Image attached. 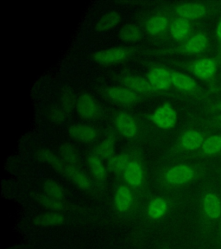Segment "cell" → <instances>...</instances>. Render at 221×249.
<instances>
[{"label": "cell", "mask_w": 221, "mask_h": 249, "mask_svg": "<svg viewBox=\"0 0 221 249\" xmlns=\"http://www.w3.org/2000/svg\"><path fill=\"white\" fill-rule=\"evenodd\" d=\"M122 82L126 88H128L137 94L151 93L153 89L148 80H145L144 78L138 75L124 74V76H122Z\"/></svg>", "instance_id": "obj_12"}, {"label": "cell", "mask_w": 221, "mask_h": 249, "mask_svg": "<svg viewBox=\"0 0 221 249\" xmlns=\"http://www.w3.org/2000/svg\"><path fill=\"white\" fill-rule=\"evenodd\" d=\"M168 210V203L165 200L161 197L155 198L152 201L148 207L147 213L149 217L156 220L163 217L166 214Z\"/></svg>", "instance_id": "obj_24"}, {"label": "cell", "mask_w": 221, "mask_h": 249, "mask_svg": "<svg viewBox=\"0 0 221 249\" xmlns=\"http://www.w3.org/2000/svg\"></svg>", "instance_id": "obj_37"}, {"label": "cell", "mask_w": 221, "mask_h": 249, "mask_svg": "<svg viewBox=\"0 0 221 249\" xmlns=\"http://www.w3.org/2000/svg\"><path fill=\"white\" fill-rule=\"evenodd\" d=\"M60 154L62 160H65L67 163L74 165L77 163L79 160L78 152L75 148L73 147L71 144H64L60 148Z\"/></svg>", "instance_id": "obj_30"}, {"label": "cell", "mask_w": 221, "mask_h": 249, "mask_svg": "<svg viewBox=\"0 0 221 249\" xmlns=\"http://www.w3.org/2000/svg\"><path fill=\"white\" fill-rule=\"evenodd\" d=\"M62 103L63 106L67 107V108H71L74 106H76V101L74 100V97H72L70 94H66L63 99H62Z\"/></svg>", "instance_id": "obj_33"}, {"label": "cell", "mask_w": 221, "mask_h": 249, "mask_svg": "<svg viewBox=\"0 0 221 249\" xmlns=\"http://www.w3.org/2000/svg\"><path fill=\"white\" fill-rule=\"evenodd\" d=\"M132 194L127 187L121 186L117 191L115 196V205L119 212H125L132 204Z\"/></svg>", "instance_id": "obj_21"}, {"label": "cell", "mask_w": 221, "mask_h": 249, "mask_svg": "<svg viewBox=\"0 0 221 249\" xmlns=\"http://www.w3.org/2000/svg\"><path fill=\"white\" fill-rule=\"evenodd\" d=\"M218 118H219V119H218V121H220L221 123V116L218 117Z\"/></svg>", "instance_id": "obj_36"}, {"label": "cell", "mask_w": 221, "mask_h": 249, "mask_svg": "<svg viewBox=\"0 0 221 249\" xmlns=\"http://www.w3.org/2000/svg\"><path fill=\"white\" fill-rule=\"evenodd\" d=\"M44 196L49 198L65 202V195L62 187L53 180H48L43 185Z\"/></svg>", "instance_id": "obj_25"}, {"label": "cell", "mask_w": 221, "mask_h": 249, "mask_svg": "<svg viewBox=\"0 0 221 249\" xmlns=\"http://www.w3.org/2000/svg\"><path fill=\"white\" fill-rule=\"evenodd\" d=\"M128 56V50L123 47H115L96 51L92 55L93 61L101 65H113L120 63L125 61Z\"/></svg>", "instance_id": "obj_2"}, {"label": "cell", "mask_w": 221, "mask_h": 249, "mask_svg": "<svg viewBox=\"0 0 221 249\" xmlns=\"http://www.w3.org/2000/svg\"><path fill=\"white\" fill-rule=\"evenodd\" d=\"M65 221V218L58 212H47L45 214H40L35 218V223L43 227L59 226Z\"/></svg>", "instance_id": "obj_23"}, {"label": "cell", "mask_w": 221, "mask_h": 249, "mask_svg": "<svg viewBox=\"0 0 221 249\" xmlns=\"http://www.w3.org/2000/svg\"><path fill=\"white\" fill-rule=\"evenodd\" d=\"M190 28L191 24L189 20L183 18H177L171 24V36L175 40L182 41L189 35Z\"/></svg>", "instance_id": "obj_20"}, {"label": "cell", "mask_w": 221, "mask_h": 249, "mask_svg": "<svg viewBox=\"0 0 221 249\" xmlns=\"http://www.w3.org/2000/svg\"><path fill=\"white\" fill-rule=\"evenodd\" d=\"M75 107L79 116L84 120H94L101 112L97 101L86 93L78 98Z\"/></svg>", "instance_id": "obj_6"}, {"label": "cell", "mask_w": 221, "mask_h": 249, "mask_svg": "<svg viewBox=\"0 0 221 249\" xmlns=\"http://www.w3.org/2000/svg\"><path fill=\"white\" fill-rule=\"evenodd\" d=\"M36 156L39 160L43 161V163L50 164L51 167L59 171L79 189L87 191L91 188V182L88 178L74 165L67 163L61 157H58L51 151L45 149H40L37 151Z\"/></svg>", "instance_id": "obj_1"}, {"label": "cell", "mask_w": 221, "mask_h": 249, "mask_svg": "<svg viewBox=\"0 0 221 249\" xmlns=\"http://www.w3.org/2000/svg\"><path fill=\"white\" fill-rule=\"evenodd\" d=\"M65 118V112L60 108H54L51 110V119L52 121H62L64 120Z\"/></svg>", "instance_id": "obj_32"}, {"label": "cell", "mask_w": 221, "mask_h": 249, "mask_svg": "<svg viewBox=\"0 0 221 249\" xmlns=\"http://www.w3.org/2000/svg\"><path fill=\"white\" fill-rule=\"evenodd\" d=\"M42 202H43L44 206L52 210V211H54V212H60L61 210L64 209V202L58 201V200H54V199L49 198V197H47L45 196H43Z\"/></svg>", "instance_id": "obj_31"}, {"label": "cell", "mask_w": 221, "mask_h": 249, "mask_svg": "<svg viewBox=\"0 0 221 249\" xmlns=\"http://www.w3.org/2000/svg\"><path fill=\"white\" fill-rule=\"evenodd\" d=\"M69 136L81 143H90L98 136L95 129L85 124H75L68 129Z\"/></svg>", "instance_id": "obj_14"}, {"label": "cell", "mask_w": 221, "mask_h": 249, "mask_svg": "<svg viewBox=\"0 0 221 249\" xmlns=\"http://www.w3.org/2000/svg\"><path fill=\"white\" fill-rule=\"evenodd\" d=\"M214 109H215V110H221V103H219L218 105L215 106Z\"/></svg>", "instance_id": "obj_35"}, {"label": "cell", "mask_w": 221, "mask_h": 249, "mask_svg": "<svg viewBox=\"0 0 221 249\" xmlns=\"http://www.w3.org/2000/svg\"><path fill=\"white\" fill-rule=\"evenodd\" d=\"M153 123L163 130L173 128L177 122V113L169 104H163L155 109L152 115Z\"/></svg>", "instance_id": "obj_4"}, {"label": "cell", "mask_w": 221, "mask_h": 249, "mask_svg": "<svg viewBox=\"0 0 221 249\" xmlns=\"http://www.w3.org/2000/svg\"><path fill=\"white\" fill-rule=\"evenodd\" d=\"M175 12L179 18L187 20L200 19L207 15V7L206 4L199 2L183 3L179 4L175 9Z\"/></svg>", "instance_id": "obj_8"}, {"label": "cell", "mask_w": 221, "mask_h": 249, "mask_svg": "<svg viewBox=\"0 0 221 249\" xmlns=\"http://www.w3.org/2000/svg\"><path fill=\"white\" fill-rule=\"evenodd\" d=\"M121 21V16L115 11L107 12L98 20L95 30L99 32L110 31L118 25Z\"/></svg>", "instance_id": "obj_19"}, {"label": "cell", "mask_w": 221, "mask_h": 249, "mask_svg": "<svg viewBox=\"0 0 221 249\" xmlns=\"http://www.w3.org/2000/svg\"><path fill=\"white\" fill-rule=\"evenodd\" d=\"M198 171L185 164H180L171 168L165 174V180L172 185H183L196 178Z\"/></svg>", "instance_id": "obj_3"}, {"label": "cell", "mask_w": 221, "mask_h": 249, "mask_svg": "<svg viewBox=\"0 0 221 249\" xmlns=\"http://www.w3.org/2000/svg\"><path fill=\"white\" fill-rule=\"evenodd\" d=\"M115 125L118 131L126 138H133L137 133L136 122L128 113H118L115 117Z\"/></svg>", "instance_id": "obj_11"}, {"label": "cell", "mask_w": 221, "mask_h": 249, "mask_svg": "<svg viewBox=\"0 0 221 249\" xmlns=\"http://www.w3.org/2000/svg\"><path fill=\"white\" fill-rule=\"evenodd\" d=\"M126 182L132 186H139L144 180V171L139 163L132 161L124 171Z\"/></svg>", "instance_id": "obj_17"}, {"label": "cell", "mask_w": 221, "mask_h": 249, "mask_svg": "<svg viewBox=\"0 0 221 249\" xmlns=\"http://www.w3.org/2000/svg\"><path fill=\"white\" fill-rule=\"evenodd\" d=\"M200 150L202 155L207 157L221 154V134H214L206 138Z\"/></svg>", "instance_id": "obj_18"}, {"label": "cell", "mask_w": 221, "mask_h": 249, "mask_svg": "<svg viewBox=\"0 0 221 249\" xmlns=\"http://www.w3.org/2000/svg\"><path fill=\"white\" fill-rule=\"evenodd\" d=\"M205 137L196 130H187L180 137V146L187 151H195L202 147Z\"/></svg>", "instance_id": "obj_13"}, {"label": "cell", "mask_w": 221, "mask_h": 249, "mask_svg": "<svg viewBox=\"0 0 221 249\" xmlns=\"http://www.w3.org/2000/svg\"><path fill=\"white\" fill-rule=\"evenodd\" d=\"M147 80L155 90L167 89L171 84V73L163 68H154L149 71Z\"/></svg>", "instance_id": "obj_9"}, {"label": "cell", "mask_w": 221, "mask_h": 249, "mask_svg": "<svg viewBox=\"0 0 221 249\" xmlns=\"http://www.w3.org/2000/svg\"><path fill=\"white\" fill-rule=\"evenodd\" d=\"M171 82L172 85L179 90L191 93L197 89V84L193 78L180 72L171 73Z\"/></svg>", "instance_id": "obj_16"}, {"label": "cell", "mask_w": 221, "mask_h": 249, "mask_svg": "<svg viewBox=\"0 0 221 249\" xmlns=\"http://www.w3.org/2000/svg\"><path fill=\"white\" fill-rule=\"evenodd\" d=\"M215 36H216V39H217L218 43H219V45H220L221 50V19L218 23L216 31H215Z\"/></svg>", "instance_id": "obj_34"}, {"label": "cell", "mask_w": 221, "mask_h": 249, "mask_svg": "<svg viewBox=\"0 0 221 249\" xmlns=\"http://www.w3.org/2000/svg\"><path fill=\"white\" fill-rule=\"evenodd\" d=\"M87 163L94 178L100 182H104L106 178V171L100 158L96 155H90Z\"/></svg>", "instance_id": "obj_22"}, {"label": "cell", "mask_w": 221, "mask_h": 249, "mask_svg": "<svg viewBox=\"0 0 221 249\" xmlns=\"http://www.w3.org/2000/svg\"><path fill=\"white\" fill-rule=\"evenodd\" d=\"M218 62L215 58H202L191 64L193 74L205 82H212L217 73Z\"/></svg>", "instance_id": "obj_5"}, {"label": "cell", "mask_w": 221, "mask_h": 249, "mask_svg": "<svg viewBox=\"0 0 221 249\" xmlns=\"http://www.w3.org/2000/svg\"><path fill=\"white\" fill-rule=\"evenodd\" d=\"M130 163L131 162L129 161L127 156L120 154V155H117L110 159L109 166L113 172L120 173L122 171L126 170V168H127Z\"/></svg>", "instance_id": "obj_29"}, {"label": "cell", "mask_w": 221, "mask_h": 249, "mask_svg": "<svg viewBox=\"0 0 221 249\" xmlns=\"http://www.w3.org/2000/svg\"><path fill=\"white\" fill-rule=\"evenodd\" d=\"M106 96L112 101L121 105H133L139 98L138 94L126 87H113L105 91Z\"/></svg>", "instance_id": "obj_7"}, {"label": "cell", "mask_w": 221, "mask_h": 249, "mask_svg": "<svg viewBox=\"0 0 221 249\" xmlns=\"http://www.w3.org/2000/svg\"><path fill=\"white\" fill-rule=\"evenodd\" d=\"M169 19L164 16H154L148 20L146 23V30L152 35L158 34L168 27Z\"/></svg>", "instance_id": "obj_26"}, {"label": "cell", "mask_w": 221, "mask_h": 249, "mask_svg": "<svg viewBox=\"0 0 221 249\" xmlns=\"http://www.w3.org/2000/svg\"><path fill=\"white\" fill-rule=\"evenodd\" d=\"M202 211L208 220L216 221L221 218V201L216 195L208 192L202 199Z\"/></svg>", "instance_id": "obj_10"}, {"label": "cell", "mask_w": 221, "mask_h": 249, "mask_svg": "<svg viewBox=\"0 0 221 249\" xmlns=\"http://www.w3.org/2000/svg\"><path fill=\"white\" fill-rule=\"evenodd\" d=\"M142 37V32L138 28L129 24L122 28L120 31V38L127 43H136Z\"/></svg>", "instance_id": "obj_27"}, {"label": "cell", "mask_w": 221, "mask_h": 249, "mask_svg": "<svg viewBox=\"0 0 221 249\" xmlns=\"http://www.w3.org/2000/svg\"><path fill=\"white\" fill-rule=\"evenodd\" d=\"M208 39L205 33L199 32L190 36L183 45V51L187 54H198L207 46Z\"/></svg>", "instance_id": "obj_15"}, {"label": "cell", "mask_w": 221, "mask_h": 249, "mask_svg": "<svg viewBox=\"0 0 221 249\" xmlns=\"http://www.w3.org/2000/svg\"><path fill=\"white\" fill-rule=\"evenodd\" d=\"M115 147V139L114 137H108L105 140L101 141L97 147V154L103 159H111Z\"/></svg>", "instance_id": "obj_28"}]
</instances>
